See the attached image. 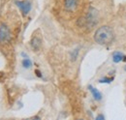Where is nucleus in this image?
Here are the masks:
<instances>
[{
    "mask_svg": "<svg viewBox=\"0 0 126 120\" xmlns=\"http://www.w3.org/2000/svg\"><path fill=\"white\" fill-rule=\"evenodd\" d=\"M113 32L109 26H101L96 30L94 34V40L99 45H109L113 40Z\"/></svg>",
    "mask_w": 126,
    "mask_h": 120,
    "instance_id": "nucleus-1",
    "label": "nucleus"
},
{
    "mask_svg": "<svg viewBox=\"0 0 126 120\" xmlns=\"http://www.w3.org/2000/svg\"><path fill=\"white\" fill-rule=\"evenodd\" d=\"M96 23H97V11L94 8H90L85 17H81L79 20V24L80 26L93 27L94 25H96Z\"/></svg>",
    "mask_w": 126,
    "mask_h": 120,
    "instance_id": "nucleus-2",
    "label": "nucleus"
},
{
    "mask_svg": "<svg viewBox=\"0 0 126 120\" xmlns=\"http://www.w3.org/2000/svg\"><path fill=\"white\" fill-rule=\"evenodd\" d=\"M11 40V32H10V29L9 27L2 23L0 25V43H9Z\"/></svg>",
    "mask_w": 126,
    "mask_h": 120,
    "instance_id": "nucleus-3",
    "label": "nucleus"
},
{
    "mask_svg": "<svg viewBox=\"0 0 126 120\" xmlns=\"http://www.w3.org/2000/svg\"><path fill=\"white\" fill-rule=\"evenodd\" d=\"M15 3L23 15H26L31 10V3L29 1H15Z\"/></svg>",
    "mask_w": 126,
    "mask_h": 120,
    "instance_id": "nucleus-4",
    "label": "nucleus"
},
{
    "mask_svg": "<svg viewBox=\"0 0 126 120\" xmlns=\"http://www.w3.org/2000/svg\"><path fill=\"white\" fill-rule=\"evenodd\" d=\"M77 6H78V0H64V7L69 12L76 10Z\"/></svg>",
    "mask_w": 126,
    "mask_h": 120,
    "instance_id": "nucleus-5",
    "label": "nucleus"
},
{
    "mask_svg": "<svg viewBox=\"0 0 126 120\" xmlns=\"http://www.w3.org/2000/svg\"><path fill=\"white\" fill-rule=\"evenodd\" d=\"M88 88H89L90 92H91V94H92V96H93V98H94L96 101H100V100L102 99V95H101V93L96 89V88H94V87L91 86V85H89Z\"/></svg>",
    "mask_w": 126,
    "mask_h": 120,
    "instance_id": "nucleus-6",
    "label": "nucleus"
},
{
    "mask_svg": "<svg viewBox=\"0 0 126 120\" xmlns=\"http://www.w3.org/2000/svg\"><path fill=\"white\" fill-rule=\"evenodd\" d=\"M125 55H123L121 52L119 51H115L113 54H112V60L114 63H118L120 61H123V58H124Z\"/></svg>",
    "mask_w": 126,
    "mask_h": 120,
    "instance_id": "nucleus-7",
    "label": "nucleus"
},
{
    "mask_svg": "<svg viewBox=\"0 0 126 120\" xmlns=\"http://www.w3.org/2000/svg\"><path fill=\"white\" fill-rule=\"evenodd\" d=\"M31 45L32 47L34 48V49H39L40 48V45H41V41H40V39H38V38H33L31 41Z\"/></svg>",
    "mask_w": 126,
    "mask_h": 120,
    "instance_id": "nucleus-8",
    "label": "nucleus"
},
{
    "mask_svg": "<svg viewBox=\"0 0 126 120\" xmlns=\"http://www.w3.org/2000/svg\"><path fill=\"white\" fill-rule=\"evenodd\" d=\"M22 66L24 67V68H26V69H29L30 67L32 66V62L31 60L29 59V58H27V57H25L24 59L22 60Z\"/></svg>",
    "mask_w": 126,
    "mask_h": 120,
    "instance_id": "nucleus-9",
    "label": "nucleus"
},
{
    "mask_svg": "<svg viewBox=\"0 0 126 120\" xmlns=\"http://www.w3.org/2000/svg\"><path fill=\"white\" fill-rule=\"evenodd\" d=\"M113 80V77H104V78H101L99 81L101 83H110Z\"/></svg>",
    "mask_w": 126,
    "mask_h": 120,
    "instance_id": "nucleus-10",
    "label": "nucleus"
},
{
    "mask_svg": "<svg viewBox=\"0 0 126 120\" xmlns=\"http://www.w3.org/2000/svg\"><path fill=\"white\" fill-rule=\"evenodd\" d=\"M78 53H79V49H76V51L74 52V54L72 53V60H76V58H77V55H78Z\"/></svg>",
    "mask_w": 126,
    "mask_h": 120,
    "instance_id": "nucleus-11",
    "label": "nucleus"
},
{
    "mask_svg": "<svg viewBox=\"0 0 126 120\" xmlns=\"http://www.w3.org/2000/svg\"><path fill=\"white\" fill-rule=\"evenodd\" d=\"M96 119H97V120H100V119L104 120V119H105V116H104V115H98V116L96 117Z\"/></svg>",
    "mask_w": 126,
    "mask_h": 120,
    "instance_id": "nucleus-12",
    "label": "nucleus"
},
{
    "mask_svg": "<svg viewBox=\"0 0 126 120\" xmlns=\"http://www.w3.org/2000/svg\"><path fill=\"white\" fill-rule=\"evenodd\" d=\"M35 73L37 74V75H38L39 77H42V75H41V73H40V71H39V70H36V71H35Z\"/></svg>",
    "mask_w": 126,
    "mask_h": 120,
    "instance_id": "nucleus-13",
    "label": "nucleus"
},
{
    "mask_svg": "<svg viewBox=\"0 0 126 120\" xmlns=\"http://www.w3.org/2000/svg\"><path fill=\"white\" fill-rule=\"evenodd\" d=\"M124 70H125V71H126V66H125V67H124Z\"/></svg>",
    "mask_w": 126,
    "mask_h": 120,
    "instance_id": "nucleus-14",
    "label": "nucleus"
}]
</instances>
